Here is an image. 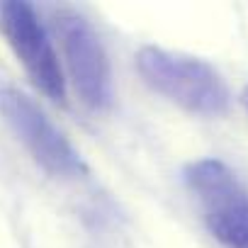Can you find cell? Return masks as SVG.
<instances>
[{"mask_svg": "<svg viewBox=\"0 0 248 248\" xmlns=\"http://www.w3.org/2000/svg\"><path fill=\"white\" fill-rule=\"evenodd\" d=\"M137 71L154 93L192 114L217 117L229 109L231 95L221 73L197 56L163 46H141Z\"/></svg>", "mask_w": 248, "mask_h": 248, "instance_id": "1", "label": "cell"}, {"mask_svg": "<svg viewBox=\"0 0 248 248\" xmlns=\"http://www.w3.org/2000/svg\"><path fill=\"white\" fill-rule=\"evenodd\" d=\"M185 180L209 233L229 248H248V190L236 173L217 158H202L187 166Z\"/></svg>", "mask_w": 248, "mask_h": 248, "instance_id": "2", "label": "cell"}, {"mask_svg": "<svg viewBox=\"0 0 248 248\" xmlns=\"http://www.w3.org/2000/svg\"><path fill=\"white\" fill-rule=\"evenodd\" d=\"M56 32L63 49V76L88 109H107L114 97L112 66L95 27L76 10L56 15Z\"/></svg>", "mask_w": 248, "mask_h": 248, "instance_id": "3", "label": "cell"}, {"mask_svg": "<svg viewBox=\"0 0 248 248\" xmlns=\"http://www.w3.org/2000/svg\"><path fill=\"white\" fill-rule=\"evenodd\" d=\"M0 112L30 156L56 178H78L85 163L66 134L46 117V112L17 88L0 90Z\"/></svg>", "mask_w": 248, "mask_h": 248, "instance_id": "4", "label": "cell"}, {"mask_svg": "<svg viewBox=\"0 0 248 248\" xmlns=\"http://www.w3.org/2000/svg\"><path fill=\"white\" fill-rule=\"evenodd\" d=\"M0 30L5 34L13 54L22 63L30 80L54 102H66V76L63 63L51 44L46 27L37 10L22 0H8L0 5Z\"/></svg>", "mask_w": 248, "mask_h": 248, "instance_id": "5", "label": "cell"}, {"mask_svg": "<svg viewBox=\"0 0 248 248\" xmlns=\"http://www.w3.org/2000/svg\"><path fill=\"white\" fill-rule=\"evenodd\" d=\"M241 102H243V107L248 109V85L243 88V93H241Z\"/></svg>", "mask_w": 248, "mask_h": 248, "instance_id": "6", "label": "cell"}]
</instances>
